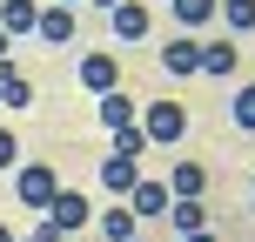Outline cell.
<instances>
[{"instance_id": "obj_28", "label": "cell", "mask_w": 255, "mask_h": 242, "mask_svg": "<svg viewBox=\"0 0 255 242\" xmlns=\"http://www.w3.org/2000/svg\"><path fill=\"white\" fill-rule=\"evenodd\" d=\"M249 189H255V182H249Z\"/></svg>"}, {"instance_id": "obj_2", "label": "cell", "mask_w": 255, "mask_h": 242, "mask_svg": "<svg viewBox=\"0 0 255 242\" xmlns=\"http://www.w3.org/2000/svg\"><path fill=\"white\" fill-rule=\"evenodd\" d=\"M181 128H188V115H181L175 101H148L141 108V135L148 141H181Z\"/></svg>"}, {"instance_id": "obj_13", "label": "cell", "mask_w": 255, "mask_h": 242, "mask_svg": "<svg viewBox=\"0 0 255 242\" xmlns=\"http://www.w3.org/2000/svg\"><path fill=\"white\" fill-rule=\"evenodd\" d=\"M128 195H134V216H168V189L161 182H134Z\"/></svg>"}, {"instance_id": "obj_1", "label": "cell", "mask_w": 255, "mask_h": 242, "mask_svg": "<svg viewBox=\"0 0 255 242\" xmlns=\"http://www.w3.org/2000/svg\"><path fill=\"white\" fill-rule=\"evenodd\" d=\"M81 222H88V195H74V189H61V195H54V202H47V216H40V236H74L81 229Z\"/></svg>"}, {"instance_id": "obj_21", "label": "cell", "mask_w": 255, "mask_h": 242, "mask_svg": "<svg viewBox=\"0 0 255 242\" xmlns=\"http://www.w3.org/2000/svg\"><path fill=\"white\" fill-rule=\"evenodd\" d=\"M20 162V148H13V128H0V168H13Z\"/></svg>"}, {"instance_id": "obj_23", "label": "cell", "mask_w": 255, "mask_h": 242, "mask_svg": "<svg viewBox=\"0 0 255 242\" xmlns=\"http://www.w3.org/2000/svg\"><path fill=\"white\" fill-rule=\"evenodd\" d=\"M0 242H13V229H7V222H0Z\"/></svg>"}, {"instance_id": "obj_24", "label": "cell", "mask_w": 255, "mask_h": 242, "mask_svg": "<svg viewBox=\"0 0 255 242\" xmlns=\"http://www.w3.org/2000/svg\"><path fill=\"white\" fill-rule=\"evenodd\" d=\"M94 7H121V0H94Z\"/></svg>"}, {"instance_id": "obj_25", "label": "cell", "mask_w": 255, "mask_h": 242, "mask_svg": "<svg viewBox=\"0 0 255 242\" xmlns=\"http://www.w3.org/2000/svg\"><path fill=\"white\" fill-rule=\"evenodd\" d=\"M20 242H47V236H20Z\"/></svg>"}, {"instance_id": "obj_16", "label": "cell", "mask_w": 255, "mask_h": 242, "mask_svg": "<svg viewBox=\"0 0 255 242\" xmlns=\"http://www.w3.org/2000/svg\"><path fill=\"white\" fill-rule=\"evenodd\" d=\"M141 148H148V135H141V121L115 128V155H128V162H141Z\"/></svg>"}, {"instance_id": "obj_20", "label": "cell", "mask_w": 255, "mask_h": 242, "mask_svg": "<svg viewBox=\"0 0 255 242\" xmlns=\"http://www.w3.org/2000/svg\"><path fill=\"white\" fill-rule=\"evenodd\" d=\"M235 128H249V135H255V81L235 94Z\"/></svg>"}, {"instance_id": "obj_8", "label": "cell", "mask_w": 255, "mask_h": 242, "mask_svg": "<svg viewBox=\"0 0 255 242\" xmlns=\"http://www.w3.org/2000/svg\"><path fill=\"white\" fill-rule=\"evenodd\" d=\"M34 20H40L34 0H0V34H34Z\"/></svg>"}, {"instance_id": "obj_11", "label": "cell", "mask_w": 255, "mask_h": 242, "mask_svg": "<svg viewBox=\"0 0 255 242\" xmlns=\"http://www.w3.org/2000/svg\"><path fill=\"white\" fill-rule=\"evenodd\" d=\"M101 182H108V189H115V195H128V189H134V182H141V168L128 162V155H108V162H101Z\"/></svg>"}, {"instance_id": "obj_29", "label": "cell", "mask_w": 255, "mask_h": 242, "mask_svg": "<svg viewBox=\"0 0 255 242\" xmlns=\"http://www.w3.org/2000/svg\"><path fill=\"white\" fill-rule=\"evenodd\" d=\"M134 242H141V236H134Z\"/></svg>"}, {"instance_id": "obj_27", "label": "cell", "mask_w": 255, "mask_h": 242, "mask_svg": "<svg viewBox=\"0 0 255 242\" xmlns=\"http://www.w3.org/2000/svg\"><path fill=\"white\" fill-rule=\"evenodd\" d=\"M61 7H67V0H61Z\"/></svg>"}, {"instance_id": "obj_10", "label": "cell", "mask_w": 255, "mask_h": 242, "mask_svg": "<svg viewBox=\"0 0 255 242\" xmlns=\"http://www.w3.org/2000/svg\"><path fill=\"white\" fill-rule=\"evenodd\" d=\"M108 13H115V34L121 40H141V34H148V7H134V0H121V7H108Z\"/></svg>"}, {"instance_id": "obj_7", "label": "cell", "mask_w": 255, "mask_h": 242, "mask_svg": "<svg viewBox=\"0 0 255 242\" xmlns=\"http://www.w3.org/2000/svg\"><path fill=\"white\" fill-rule=\"evenodd\" d=\"M235 61H242L235 34H222V40H208V47H202V74H235Z\"/></svg>"}, {"instance_id": "obj_18", "label": "cell", "mask_w": 255, "mask_h": 242, "mask_svg": "<svg viewBox=\"0 0 255 242\" xmlns=\"http://www.w3.org/2000/svg\"><path fill=\"white\" fill-rule=\"evenodd\" d=\"M202 168H195V162H175V189H168V195H202Z\"/></svg>"}, {"instance_id": "obj_3", "label": "cell", "mask_w": 255, "mask_h": 242, "mask_svg": "<svg viewBox=\"0 0 255 242\" xmlns=\"http://www.w3.org/2000/svg\"><path fill=\"white\" fill-rule=\"evenodd\" d=\"M13 195H20L27 209H47L54 195H61V182H54V168H20V182H13Z\"/></svg>"}, {"instance_id": "obj_22", "label": "cell", "mask_w": 255, "mask_h": 242, "mask_svg": "<svg viewBox=\"0 0 255 242\" xmlns=\"http://www.w3.org/2000/svg\"><path fill=\"white\" fill-rule=\"evenodd\" d=\"M188 242H215V236H208V229H195V236H188Z\"/></svg>"}, {"instance_id": "obj_5", "label": "cell", "mask_w": 255, "mask_h": 242, "mask_svg": "<svg viewBox=\"0 0 255 242\" xmlns=\"http://www.w3.org/2000/svg\"><path fill=\"white\" fill-rule=\"evenodd\" d=\"M81 81H88L94 94L121 88V61H115V54H88V61H81Z\"/></svg>"}, {"instance_id": "obj_19", "label": "cell", "mask_w": 255, "mask_h": 242, "mask_svg": "<svg viewBox=\"0 0 255 242\" xmlns=\"http://www.w3.org/2000/svg\"><path fill=\"white\" fill-rule=\"evenodd\" d=\"M222 13H229V27H235V34H249V27H255V0H229Z\"/></svg>"}, {"instance_id": "obj_14", "label": "cell", "mask_w": 255, "mask_h": 242, "mask_svg": "<svg viewBox=\"0 0 255 242\" xmlns=\"http://www.w3.org/2000/svg\"><path fill=\"white\" fill-rule=\"evenodd\" d=\"M0 94H7V108L34 101V88H27V74H13V61H0Z\"/></svg>"}, {"instance_id": "obj_4", "label": "cell", "mask_w": 255, "mask_h": 242, "mask_svg": "<svg viewBox=\"0 0 255 242\" xmlns=\"http://www.w3.org/2000/svg\"><path fill=\"white\" fill-rule=\"evenodd\" d=\"M161 67H168V74H202V40L175 34V40L161 47Z\"/></svg>"}, {"instance_id": "obj_6", "label": "cell", "mask_w": 255, "mask_h": 242, "mask_svg": "<svg viewBox=\"0 0 255 242\" xmlns=\"http://www.w3.org/2000/svg\"><path fill=\"white\" fill-rule=\"evenodd\" d=\"M34 34H40V40H54V47H67V40H74V13H67V7H40Z\"/></svg>"}, {"instance_id": "obj_9", "label": "cell", "mask_w": 255, "mask_h": 242, "mask_svg": "<svg viewBox=\"0 0 255 242\" xmlns=\"http://www.w3.org/2000/svg\"><path fill=\"white\" fill-rule=\"evenodd\" d=\"M168 209H175V216H168V222H175L181 236H195V229H202V222H208V209L195 202V195H168Z\"/></svg>"}, {"instance_id": "obj_12", "label": "cell", "mask_w": 255, "mask_h": 242, "mask_svg": "<svg viewBox=\"0 0 255 242\" xmlns=\"http://www.w3.org/2000/svg\"><path fill=\"white\" fill-rule=\"evenodd\" d=\"M134 115H141V108L128 101L121 88H108V94H101V128H128V121H134Z\"/></svg>"}, {"instance_id": "obj_15", "label": "cell", "mask_w": 255, "mask_h": 242, "mask_svg": "<svg viewBox=\"0 0 255 242\" xmlns=\"http://www.w3.org/2000/svg\"><path fill=\"white\" fill-rule=\"evenodd\" d=\"M134 222H141L134 209H121V202H115V209L101 216V229H108V242H134Z\"/></svg>"}, {"instance_id": "obj_26", "label": "cell", "mask_w": 255, "mask_h": 242, "mask_svg": "<svg viewBox=\"0 0 255 242\" xmlns=\"http://www.w3.org/2000/svg\"><path fill=\"white\" fill-rule=\"evenodd\" d=\"M0 108H7V94H0Z\"/></svg>"}, {"instance_id": "obj_17", "label": "cell", "mask_w": 255, "mask_h": 242, "mask_svg": "<svg viewBox=\"0 0 255 242\" xmlns=\"http://www.w3.org/2000/svg\"><path fill=\"white\" fill-rule=\"evenodd\" d=\"M168 7H175V20H181V27H202L208 13H215V0H168Z\"/></svg>"}]
</instances>
